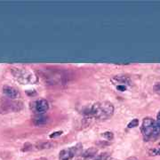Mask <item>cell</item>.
Here are the masks:
<instances>
[{"label":"cell","mask_w":160,"mask_h":160,"mask_svg":"<svg viewBox=\"0 0 160 160\" xmlns=\"http://www.w3.org/2000/svg\"><path fill=\"white\" fill-rule=\"evenodd\" d=\"M114 113V106L109 101H100L85 108L83 114L96 119H108Z\"/></svg>","instance_id":"6da1fadb"},{"label":"cell","mask_w":160,"mask_h":160,"mask_svg":"<svg viewBox=\"0 0 160 160\" xmlns=\"http://www.w3.org/2000/svg\"><path fill=\"white\" fill-rule=\"evenodd\" d=\"M140 131L145 140H150L160 137V125L156 120L151 117H145L143 119Z\"/></svg>","instance_id":"7a4b0ae2"},{"label":"cell","mask_w":160,"mask_h":160,"mask_svg":"<svg viewBox=\"0 0 160 160\" xmlns=\"http://www.w3.org/2000/svg\"><path fill=\"white\" fill-rule=\"evenodd\" d=\"M12 73L14 77L22 84H29V83H35L37 81L36 75L26 69H20V68H13Z\"/></svg>","instance_id":"3957f363"},{"label":"cell","mask_w":160,"mask_h":160,"mask_svg":"<svg viewBox=\"0 0 160 160\" xmlns=\"http://www.w3.org/2000/svg\"><path fill=\"white\" fill-rule=\"evenodd\" d=\"M22 102L19 101L3 99L0 101V109L5 112H16L22 109Z\"/></svg>","instance_id":"277c9868"},{"label":"cell","mask_w":160,"mask_h":160,"mask_svg":"<svg viewBox=\"0 0 160 160\" xmlns=\"http://www.w3.org/2000/svg\"><path fill=\"white\" fill-rule=\"evenodd\" d=\"M82 148V145L80 144H77L74 147H70L69 148H65V149H62L61 152H60V160H70L72 159L77 154H78L80 152Z\"/></svg>","instance_id":"5b68a950"},{"label":"cell","mask_w":160,"mask_h":160,"mask_svg":"<svg viewBox=\"0 0 160 160\" xmlns=\"http://www.w3.org/2000/svg\"><path fill=\"white\" fill-rule=\"evenodd\" d=\"M30 108L36 114L42 115L49 109V103L45 99H39L30 103Z\"/></svg>","instance_id":"8992f818"},{"label":"cell","mask_w":160,"mask_h":160,"mask_svg":"<svg viewBox=\"0 0 160 160\" xmlns=\"http://www.w3.org/2000/svg\"><path fill=\"white\" fill-rule=\"evenodd\" d=\"M56 146L55 142L52 141H42L39 143H37L35 145H30V144H26L24 146V148H22L23 151H29V150H43V149H49Z\"/></svg>","instance_id":"52a82bcc"},{"label":"cell","mask_w":160,"mask_h":160,"mask_svg":"<svg viewBox=\"0 0 160 160\" xmlns=\"http://www.w3.org/2000/svg\"><path fill=\"white\" fill-rule=\"evenodd\" d=\"M111 81L115 84L117 85V86L119 85H131V79L127 77V76H124V75H118V76H115L112 77Z\"/></svg>","instance_id":"ba28073f"},{"label":"cell","mask_w":160,"mask_h":160,"mask_svg":"<svg viewBox=\"0 0 160 160\" xmlns=\"http://www.w3.org/2000/svg\"><path fill=\"white\" fill-rule=\"evenodd\" d=\"M3 93L8 97L11 100L16 99L20 96V93L18 92V90L13 86H9V85H6L3 87Z\"/></svg>","instance_id":"9c48e42d"},{"label":"cell","mask_w":160,"mask_h":160,"mask_svg":"<svg viewBox=\"0 0 160 160\" xmlns=\"http://www.w3.org/2000/svg\"><path fill=\"white\" fill-rule=\"evenodd\" d=\"M48 121V117L43 115H38L37 117H35L33 118V124L35 125H45L46 123H47Z\"/></svg>","instance_id":"30bf717a"},{"label":"cell","mask_w":160,"mask_h":160,"mask_svg":"<svg viewBox=\"0 0 160 160\" xmlns=\"http://www.w3.org/2000/svg\"><path fill=\"white\" fill-rule=\"evenodd\" d=\"M96 153H97V148H88L87 150H85V151L82 154L81 156H82L83 158L87 159V158H90V157H93V156H95Z\"/></svg>","instance_id":"8fae6325"},{"label":"cell","mask_w":160,"mask_h":160,"mask_svg":"<svg viewBox=\"0 0 160 160\" xmlns=\"http://www.w3.org/2000/svg\"><path fill=\"white\" fill-rule=\"evenodd\" d=\"M109 157V153H102L101 155H98L93 160H108Z\"/></svg>","instance_id":"7c38bea8"},{"label":"cell","mask_w":160,"mask_h":160,"mask_svg":"<svg viewBox=\"0 0 160 160\" xmlns=\"http://www.w3.org/2000/svg\"><path fill=\"white\" fill-rule=\"evenodd\" d=\"M101 135H102V137H104V138L107 139L108 140H112L113 138H114V134H113V132H103Z\"/></svg>","instance_id":"4fadbf2b"},{"label":"cell","mask_w":160,"mask_h":160,"mask_svg":"<svg viewBox=\"0 0 160 160\" xmlns=\"http://www.w3.org/2000/svg\"><path fill=\"white\" fill-rule=\"evenodd\" d=\"M149 156H160V148H152L148 151Z\"/></svg>","instance_id":"5bb4252c"},{"label":"cell","mask_w":160,"mask_h":160,"mask_svg":"<svg viewBox=\"0 0 160 160\" xmlns=\"http://www.w3.org/2000/svg\"><path fill=\"white\" fill-rule=\"evenodd\" d=\"M138 125H139V120L137 118H134L128 124L127 126H128V128H134V127L138 126Z\"/></svg>","instance_id":"9a60e30c"},{"label":"cell","mask_w":160,"mask_h":160,"mask_svg":"<svg viewBox=\"0 0 160 160\" xmlns=\"http://www.w3.org/2000/svg\"><path fill=\"white\" fill-rule=\"evenodd\" d=\"M62 134V131H58V132H53L52 134H50V138L52 139V138H55V137H57V136H61Z\"/></svg>","instance_id":"2e32d148"},{"label":"cell","mask_w":160,"mask_h":160,"mask_svg":"<svg viewBox=\"0 0 160 160\" xmlns=\"http://www.w3.org/2000/svg\"><path fill=\"white\" fill-rule=\"evenodd\" d=\"M154 89H155L156 92L160 93V83H156V84L155 85V86H154Z\"/></svg>","instance_id":"e0dca14e"},{"label":"cell","mask_w":160,"mask_h":160,"mask_svg":"<svg viewBox=\"0 0 160 160\" xmlns=\"http://www.w3.org/2000/svg\"><path fill=\"white\" fill-rule=\"evenodd\" d=\"M156 122H157L158 125H160V111H159L158 114H157V117H156Z\"/></svg>","instance_id":"ac0fdd59"},{"label":"cell","mask_w":160,"mask_h":160,"mask_svg":"<svg viewBox=\"0 0 160 160\" xmlns=\"http://www.w3.org/2000/svg\"><path fill=\"white\" fill-rule=\"evenodd\" d=\"M127 160H139L137 157H134V156H131V157H128Z\"/></svg>","instance_id":"d6986e66"},{"label":"cell","mask_w":160,"mask_h":160,"mask_svg":"<svg viewBox=\"0 0 160 160\" xmlns=\"http://www.w3.org/2000/svg\"><path fill=\"white\" fill-rule=\"evenodd\" d=\"M158 145H159V146H160V142H159V143H158Z\"/></svg>","instance_id":"ffe728a7"}]
</instances>
